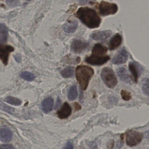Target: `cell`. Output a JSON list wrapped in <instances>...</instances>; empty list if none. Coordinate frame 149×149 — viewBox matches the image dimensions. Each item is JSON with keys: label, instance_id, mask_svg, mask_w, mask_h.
<instances>
[{"label": "cell", "instance_id": "24", "mask_svg": "<svg viewBox=\"0 0 149 149\" xmlns=\"http://www.w3.org/2000/svg\"><path fill=\"white\" fill-rule=\"evenodd\" d=\"M121 95L122 99L125 101H130L132 98L130 92L126 90H122L121 91Z\"/></svg>", "mask_w": 149, "mask_h": 149}, {"label": "cell", "instance_id": "1", "mask_svg": "<svg viewBox=\"0 0 149 149\" xmlns=\"http://www.w3.org/2000/svg\"><path fill=\"white\" fill-rule=\"evenodd\" d=\"M76 15L82 23L90 29L98 27L101 23V19L96 11L89 8H81Z\"/></svg>", "mask_w": 149, "mask_h": 149}, {"label": "cell", "instance_id": "2", "mask_svg": "<svg viewBox=\"0 0 149 149\" xmlns=\"http://www.w3.org/2000/svg\"><path fill=\"white\" fill-rule=\"evenodd\" d=\"M94 74V70L88 66H79L76 69V77L83 91L87 89L89 81Z\"/></svg>", "mask_w": 149, "mask_h": 149}, {"label": "cell", "instance_id": "29", "mask_svg": "<svg viewBox=\"0 0 149 149\" xmlns=\"http://www.w3.org/2000/svg\"><path fill=\"white\" fill-rule=\"evenodd\" d=\"M73 106H74L75 111H78L80 110L81 109V106L77 102L74 103Z\"/></svg>", "mask_w": 149, "mask_h": 149}, {"label": "cell", "instance_id": "31", "mask_svg": "<svg viewBox=\"0 0 149 149\" xmlns=\"http://www.w3.org/2000/svg\"><path fill=\"white\" fill-rule=\"evenodd\" d=\"M91 1H94V0H79V1L81 5H85Z\"/></svg>", "mask_w": 149, "mask_h": 149}, {"label": "cell", "instance_id": "27", "mask_svg": "<svg viewBox=\"0 0 149 149\" xmlns=\"http://www.w3.org/2000/svg\"><path fill=\"white\" fill-rule=\"evenodd\" d=\"M19 0H7V3L10 6H15L19 4Z\"/></svg>", "mask_w": 149, "mask_h": 149}, {"label": "cell", "instance_id": "4", "mask_svg": "<svg viewBox=\"0 0 149 149\" xmlns=\"http://www.w3.org/2000/svg\"><path fill=\"white\" fill-rule=\"evenodd\" d=\"M143 137V134L141 132L132 130L128 131L125 138L126 144L131 147L136 146L141 142Z\"/></svg>", "mask_w": 149, "mask_h": 149}, {"label": "cell", "instance_id": "22", "mask_svg": "<svg viewBox=\"0 0 149 149\" xmlns=\"http://www.w3.org/2000/svg\"><path fill=\"white\" fill-rule=\"evenodd\" d=\"M20 77L24 80L29 81H33L35 78V76L33 74L28 71H23L20 74Z\"/></svg>", "mask_w": 149, "mask_h": 149}, {"label": "cell", "instance_id": "8", "mask_svg": "<svg viewBox=\"0 0 149 149\" xmlns=\"http://www.w3.org/2000/svg\"><path fill=\"white\" fill-rule=\"evenodd\" d=\"M88 42L82 41L81 40H74L71 45V49L74 53L80 54L85 50L88 47Z\"/></svg>", "mask_w": 149, "mask_h": 149}, {"label": "cell", "instance_id": "18", "mask_svg": "<svg viewBox=\"0 0 149 149\" xmlns=\"http://www.w3.org/2000/svg\"><path fill=\"white\" fill-rule=\"evenodd\" d=\"M117 73L120 79L124 82L126 83H130V76L125 68L124 67L119 68L118 70Z\"/></svg>", "mask_w": 149, "mask_h": 149}, {"label": "cell", "instance_id": "34", "mask_svg": "<svg viewBox=\"0 0 149 149\" xmlns=\"http://www.w3.org/2000/svg\"><path fill=\"white\" fill-rule=\"evenodd\" d=\"M27 1H31V0H27Z\"/></svg>", "mask_w": 149, "mask_h": 149}, {"label": "cell", "instance_id": "16", "mask_svg": "<svg viewBox=\"0 0 149 149\" xmlns=\"http://www.w3.org/2000/svg\"><path fill=\"white\" fill-rule=\"evenodd\" d=\"M13 133L11 131L7 128H3L0 130V139L2 142L7 143L12 139Z\"/></svg>", "mask_w": 149, "mask_h": 149}, {"label": "cell", "instance_id": "10", "mask_svg": "<svg viewBox=\"0 0 149 149\" xmlns=\"http://www.w3.org/2000/svg\"><path fill=\"white\" fill-rule=\"evenodd\" d=\"M128 59V54L125 48H123L114 57L112 62L113 64L119 65L125 63Z\"/></svg>", "mask_w": 149, "mask_h": 149}, {"label": "cell", "instance_id": "6", "mask_svg": "<svg viewBox=\"0 0 149 149\" xmlns=\"http://www.w3.org/2000/svg\"><path fill=\"white\" fill-rule=\"evenodd\" d=\"M129 70L132 74L134 82L137 83L138 78L143 71V68L138 63L132 62L129 63Z\"/></svg>", "mask_w": 149, "mask_h": 149}, {"label": "cell", "instance_id": "19", "mask_svg": "<svg viewBox=\"0 0 149 149\" xmlns=\"http://www.w3.org/2000/svg\"><path fill=\"white\" fill-rule=\"evenodd\" d=\"M78 95L77 87L76 85L71 86L68 93V97L70 101H73L77 97Z\"/></svg>", "mask_w": 149, "mask_h": 149}, {"label": "cell", "instance_id": "17", "mask_svg": "<svg viewBox=\"0 0 149 149\" xmlns=\"http://www.w3.org/2000/svg\"><path fill=\"white\" fill-rule=\"evenodd\" d=\"M78 24L77 21L74 20L68 22L63 26V29L66 33H73L76 30L78 27Z\"/></svg>", "mask_w": 149, "mask_h": 149}, {"label": "cell", "instance_id": "3", "mask_svg": "<svg viewBox=\"0 0 149 149\" xmlns=\"http://www.w3.org/2000/svg\"><path fill=\"white\" fill-rule=\"evenodd\" d=\"M101 77L105 85L109 88L116 86L118 80L112 69L108 67L104 68L101 72Z\"/></svg>", "mask_w": 149, "mask_h": 149}, {"label": "cell", "instance_id": "30", "mask_svg": "<svg viewBox=\"0 0 149 149\" xmlns=\"http://www.w3.org/2000/svg\"><path fill=\"white\" fill-rule=\"evenodd\" d=\"M73 148H74V147H73V144L70 141H69L66 144V146H65L64 148H65V149H72Z\"/></svg>", "mask_w": 149, "mask_h": 149}, {"label": "cell", "instance_id": "9", "mask_svg": "<svg viewBox=\"0 0 149 149\" xmlns=\"http://www.w3.org/2000/svg\"><path fill=\"white\" fill-rule=\"evenodd\" d=\"M14 50V49L12 46H0V59L4 65H7L9 54Z\"/></svg>", "mask_w": 149, "mask_h": 149}, {"label": "cell", "instance_id": "12", "mask_svg": "<svg viewBox=\"0 0 149 149\" xmlns=\"http://www.w3.org/2000/svg\"><path fill=\"white\" fill-rule=\"evenodd\" d=\"M111 33H112L110 30L96 32L91 35V38L95 40H103L109 38L111 36Z\"/></svg>", "mask_w": 149, "mask_h": 149}, {"label": "cell", "instance_id": "33", "mask_svg": "<svg viewBox=\"0 0 149 149\" xmlns=\"http://www.w3.org/2000/svg\"><path fill=\"white\" fill-rule=\"evenodd\" d=\"M14 57L15 60H16L18 62H20L21 60L20 56L19 55H15V56H14Z\"/></svg>", "mask_w": 149, "mask_h": 149}, {"label": "cell", "instance_id": "20", "mask_svg": "<svg viewBox=\"0 0 149 149\" xmlns=\"http://www.w3.org/2000/svg\"><path fill=\"white\" fill-rule=\"evenodd\" d=\"M61 74L64 78L73 77L74 74V68L72 67H68L63 69L61 72Z\"/></svg>", "mask_w": 149, "mask_h": 149}, {"label": "cell", "instance_id": "21", "mask_svg": "<svg viewBox=\"0 0 149 149\" xmlns=\"http://www.w3.org/2000/svg\"><path fill=\"white\" fill-rule=\"evenodd\" d=\"M4 101L12 105L19 106L21 105L22 102L20 99L13 97L8 96L6 97L4 99Z\"/></svg>", "mask_w": 149, "mask_h": 149}, {"label": "cell", "instance_id": "15", "mask_svg": "<svg viewBox=\"0 0 149 149\" xmlns=\"http://www.w3.org/2000/svg\"><path fill=\"white\" fill-rule=\"evenodd\" d=\"M54 104V99L52 97H49L45 99L42 102V105L43 112L48 113L51 111L53 109Z\"/></svg>", "mask_w": 149, "mask_h": 149}, {"label": "cell", "instance_id": "13", "mask_svg": "<svg viewBox=\"0 0 149 149\" xmlns=\"http://www.w3.org/2000/svg\"><path fill=\"white\" fill-rule=\"evenodd\" d=\"M108 51V49L100 44H96L92 49V54L97 56H104Z\"/></svg>", "mask_w": 149, "mask_h": 149}, {"label": "cell", "instance_id": "25", "mask_svg": "<svg viewBox=\"0 0 149 149\" xmlns=\"http://www.w3.org/2000/svg\"><path fill=\"white\" fill-rule=\"evenodd\" d=\"M0 109L10 114H13L14 111V109L13 108L6 105L2 102H0Z\"/></svg>", "mask_w": 149, "mask_h": 149}, {"label": "cell", "instance_id": "28", "mask_svg": "<svg viewBox=\"0 0 149 149\" xmlns=\"http://www.w3.org/2000/svg\"><path fill=\"white\" fill-rule=\"evenodd\" d=\"M15 147L11 144L1 145L0 146V149H14Z\"/></svg>", "mask_w": 149, "mask_h": 149}, {"label": "cell", "instance_id": "7", "mask_svg": "<svg viewBox=\"0 0 149 149\" xmlns=\"http://www.w3.org/2000/svg\"><path fill=\"white\" fill-rule=\"evenodd\" d=\"M110 60L109 56H97L91 55L85 59V62L91 65L100 66L103 65Z\"/></svg>", "mask_w": 149, "mask_h": 149}, {"label": "cell", "instance_id": "26", "mask_svg": "<svg viewBox=\"0 0 149 149\" xmlns=\"http://www.w3.org/2000/svg\"><path fill=\"white\" fill-rule=\"evenodd\" d=\"M8 35L0 32V44L6 42L7 40Z\"/></svg>", "mask_w": 149, "mask_h": 149}, {"label": "cell", "instance_id": "11", "mask_svg": "<svg viewBox=\"0 0 149 149\" xmlns=\"http://www.w3.org/2000/svg\"><path fill=\"white\" fill-rule=\"evenodd\" d=\"M72 109L68 102H64L61 109L57 111V116L60 119H64L68 118L71 115Z\"/></svg>", "mask_w": 149, "mask_h": 149}, {"label": "cell", "instance_id": "5", "mask_svg": "<svg viewBox=\"0 0 149 149\" xmlns=\"http://www.w3.org/2000/svg\"><path fill=\"white\" fill-rule=\"evenodd\" d=\"M118 6L116 4L102 1L99 6L100 14L103 16L116 14L118 11Z\"/></svg>", "mask_w": 149, "mask_h": 149}, {"label": "cell", "instance_id": "14", "mask_svg": "<svg viewBox=\"0 0 149 149\" xmlns=\"http://www.w3.org/2000/svg\"><path fill=\"white\" fill-rule=\"evenodd\" d=\"M122 42V37L119 34H116L111 39L109 43V48L110 50H113L118 47Z\"/></svg>", "mask_w": 149, "mask_h": 149}, {"label": "cell", "instance_id": "32", "mask_svg": "<svg viewBox=\"0 0 149 149\" xmlns=\"http://www.w3.org/2000/svg\"><path fill=\"white\" fill-rule=\"evenodd\" d=\"M61 104V100L60 99V97H58V99H57V102H56V104L55 106V109H56V108H58L59 106H60V104Z\"/></svg>", "mask_w": 149, "mask_h": 149}, {"label": "cell", "instance_id": "23", "mask_svg": "<svg viewBox=\"0 0 149 149\" xmlns=\"http://www.w3.org/2000/svg\"><path fill=\"white\" fill-rule=\"evenodd\" d=\"M149 79L148 78L144 79L142 82V90L145 94L149 95Z\"/></svg>", "mask_w": 149, "mask_h": 149}]
</instances>
